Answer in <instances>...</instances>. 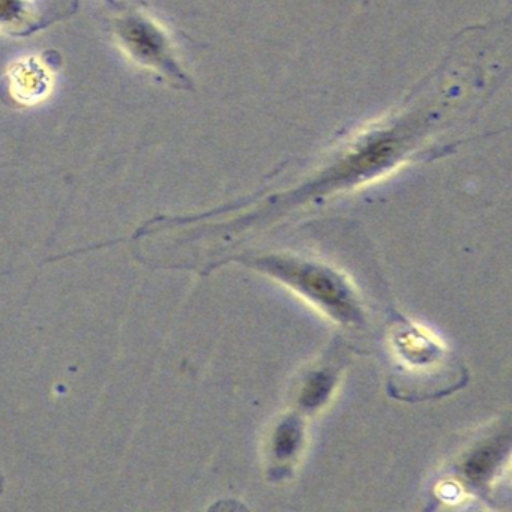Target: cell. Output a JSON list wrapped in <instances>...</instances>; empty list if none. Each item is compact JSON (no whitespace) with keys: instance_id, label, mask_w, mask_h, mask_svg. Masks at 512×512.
Listing matches in <instances>:
<instances>
[{"instance_id":"cell-1","label":"cell","mask_w":512,"mask_h":512,"mask_svg":"<svg viewBox=\"0 0 512 512\" xmlns=\"http://www.w3.org/2000/svg\"><path fill=\"white\" fill-rule=\"evenodd\" d=\"M275 274L298 286L320 304L325 305L335 316L344 320L358 319V310L353 304L352 295L346 284L334 272L326 271L320 266L296 265L292 262H272Z\"/></svg>"},{"instance_id":"cell-2","label":"cell","mask_w":512,"mask_h":512,"mask_svg":"<svg viewBox=\"0 0 512 512\" xmlns=\"http://www.w3.org/2000/svg\"><path fill=\"white\" fill-rule=\"evenodd\" d=\"M118 29L125 46L139 61H163V40L154 26L140 17H128Z\"/></svg>"},{"instance_id":"cell-3","label":"cell","mask_w":512,"mask_h":512,"mask_svg":"<svg viewBox=\"0 0 512 512\" xmlns=\"http://www.w3.org/2000/svg\"><path fill=\"white\" fill-rule=\"evenodd\" d=\"M299 439H301V428L295 419H289L278 428L275 436V452L278 457L286 458L295 452L298 448Z\"/></svg>"},{"instance_id":"cell-4","label":"cell","mask_w":512,"mask_h":512,"mask_svg":"<svg viewBox=\"0 0 512 512\" xmlns=\"http://www.w3.org/2000/svg\"><path fill=\"white\" fill-rule=\"evenodd\" d=\"M332 388V377L326 373H317L311 377L310 382L307 383V388L304 391V397H302V403L305 406L313 407L319 406L326 395L329 394Z\"/></svg>"},{"instance_id":"cell-5","label":"cell","mask_w":512,"mask_h":512,"mask_svg":"<svg viewBox=\"0 0 512 512\" xmlns=\"http://www.w3.org/2000/svg\"><path fill=\"white\" fill-rule=\"evenodd\" d=\"M499 460V449L485 448L469 461L467 472L472 478H482L490 472L491 467Z\"/></svg>"},{"instance_id":"cell-6","label":"cell","mask_w":512,"mask_h":512,"mask_svg":"<svg viewBox=\"0 0 512 512\" xmlns=\"http://www.w3.org/2000/svg\"><path fill=\"white\" fill-rule=\"evenodd\" d=\"M2 490H4V476L0 473V493H2Z\"/></svg>"}]
</instances>
